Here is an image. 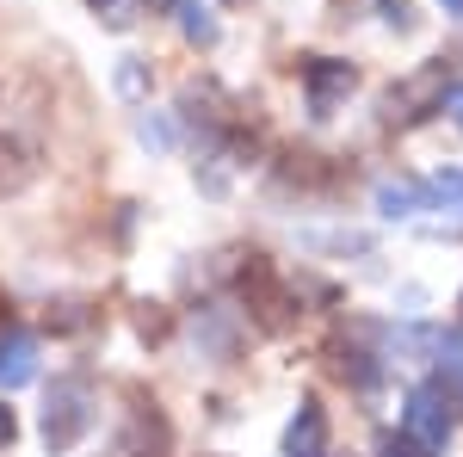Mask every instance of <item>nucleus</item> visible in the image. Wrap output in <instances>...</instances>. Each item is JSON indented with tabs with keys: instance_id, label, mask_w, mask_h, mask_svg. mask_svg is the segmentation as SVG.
<instances>
[{
	"instance_id": "nucleus-4",
	"label": "nucleus",
	"mask_w": 463,
	"mask_h": 457,
	"mask_svg": "<svg viewBox=\"0 0 463 457\" xmlns=\"http://www.w3.org/2000/svg\"><path fill=\"white\" fill-rule=\"evenodd\" d=\"M353 87H358V69L340 62V56H309L303 62V106H309V118H334L353 100Z\"/></svg>"
},
{
	"instance_id": "nucleus-2",
	"label": "nucleus",
	"mask_w": 463,
	"mask_h": 457,
	"mask_svg": "<svg viewBox=\"0 0 463 457\" xmlns=\"http://www.w3.org/2000/svg\"><path fill=\"white\" fill-rule=\"evenodd\" d=\"M451 426H458V414H451V384H445V377L408 389V408H402V445H408L414 457H439L445 445H451Z\"/></svg>"
},
{
	"instance_id": "nucleus-11",
	"label": "nucleus",
	"mask_w": 463,
	"mask_h": 457,
	"mask_svg": "<svg viewBox=\"0 0 463 457\" xmlns=\"http://www.w3.org/2000/svg\"><path fill=\"white\" fill-rule=\"evenodd\" d=\"M13 439H19V414L0 402V445H13Z\"/></svg>"
},
{
	"instance_id": "nucleus-13",
	"label": "nucleus",
	"mask_w": 463,
	"mask_h": 457,
	"mask_svg": "<svg viewBox=\"0 0 463 457\" xmlns=\"http://www.w3.org/2000/svg\"><path fill=\"white\" fill-rule=\"evenodd\" d=\"M13 328V309H6V290H0V334Z\"/></svg>"
},
{
	"instance_id": "nucleus-9",
	"label": "nucleus",
	"mask_w": 463,
	"mask_h": 457,
	"mask_svg": "<svg viewBox=\"0 0 463 457\" xmlns=\"http://www.w3.org/2000/svg\"><path fill=\"white\" fill-rule=\"evenodd\" d=\"M25 179H32V155L13 137H0V192H19Z\"/></svg>"
},
{
	"instance_id": "nucleus-7",
	"label": "nucleus",
	"mask_w": 463,
	"mask_h": 457,
	"mask_svg": "<svg viewBox=\"0 0 463 457\" xmlns=\"http://www.w3.org/2000/svg\"><path fill=\"white\" fill-rule=\"evenodd\" d=\"M439 106H445V69H420L390 93V124H414V118H427Z\"/></svg>"
},
{
	"instance_id": "nucleus-15",
	"label": "nucleus",
	"mask_w": 463,
	"mask_h": 457,
	"mask_svg": "<svg viewBox=\"0 0 463 457\" xmlns=\"http://www.w3.org/2000/svg\"><path fill=\"white\" fill-rule=\"evenodd\" d=\"M87 6H111V0H87Z\"/></svg>"
},
{
	"instance_id": "nucleus-8",
	"label": "nucleus",
	"mask_w": 463,
	"mask_h": 457,
	"mask_svg": "<svg viewBox=\"0 0 463 457\" xmlns=\"http://www.w3.org/2000/svg\"><path fill=\"white\" fill-rule=\"evenodd\" d=\"M37 377V340L25 328H6L0 334V389H19Z\"/></svg>"
},
{
	"instance_id": "nucleus-6",
	"label": "nucleus",
	"mask_w": 463,
	"mask_h": 457,
	"mask_svg": "<svg viewBox=\"0 0 463 457\" xmlns=\"http://www.w3.org/2000/svg\"><path fill=\"white\" fill-rule=\"evenodd\" d=\"M137 402V414H130V439H124V457H174V426L161 414V402L155 395H130Z\"/></svg>"
},
{
	"instance_id": "nucleus-10",
	"label": "nucleus",
	"mask_w": 463,
	"mask_h": 457,
	"mask_svg": "<svg viewBox=\"0 0 463 457\" xmlns=\"http://www.w3.org/2000/svg\"><path fill=\"white\" fill-rule=\"evenodd\" d=\"M427 186V205H451V211H463V167H445V174L420 179Z\"/></svg>"
},
{
	"instance_id": "nucleus-14",
	"label": "nucleus",
	"mask_w": 463,
	"mask_h": 457,
	"mask_svg": "<svg viewBox=\"0 0 463 457\" xmlns=\"http://www.w3.org/2000/svg\"><path fill=\"white\" fill-rule=\"evenodd\" d=\"M439 6H445V13H451V19H463V0H439Z\"/></svg>"
},
{
	"instance_id": "nucleus-1",
	"label": "nucleus",
	"mask_w": 463,
	"mask_h": 457,
	"mask_svg": "<svg viewBox=\"0 0 463 457\" xmlns=\"http://www.w3.org/2000/svg\"><path fill=\"white\" fill-rule=\"evenodd\" d=\"M93 384L87 377H56L50 384V395H43V414H37V433H43V452L62 457L74 452L87 433H93Z\"/></svg>"
},
{
	"instance_id": "nucleus-5",
	"label": "nucleus",
	"mask_w": 463,
	"mask_h": 457,
	"mask_svg": "<svg viewBox=\"0 0 463 457\" xmlns=\"http://www.w3.org/2000/svg\"><path fill=\"white\" fill-rule=\"evenodd\" d=\"M285 457H334V433H327V408L316 395L297 402V414L285 426Z\"/></svg>"
},
{
	"instance_id": "nucleus-3",
	"label": "nucleus",
	"mask_w": 463,
	"mask_h": 457,
	"mask_svg": "<svg viewBox=\"0 0 463 457\" xmlns=\"http://www.w3.org/2000/svg\"><path fill=\"white\" fill-rule=\"evenodd\" d=\"M241 303H248V316L260 321V328H272V334L297 321V297L279 284V272L266 266V253H248V266H241Z\"/></svg>"
},
{
	"instance_id": "nucleus-12",
	"label": "nucleus",
	"mask_w": 463,
	"mask_h": 457,
	"mask_svg": "<svg viewBox=\"0 0 463 457\" xmlns=\"http://www.w3.org/2000/svg\"><path fill=\"white\" fill-rule=\"evenodd\" d=\"M439 111H451V118L463 124V87H445V106H439Z\"/></svg>"
}]
</instances>
